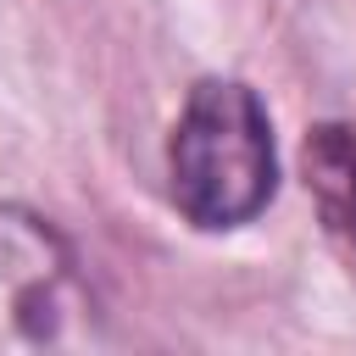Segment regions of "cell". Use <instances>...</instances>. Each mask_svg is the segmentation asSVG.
Here are the masks:
<instances>
[{"instance_id": "obj_1", "label": "cell", "mask_w": 356, "mask_h": 356, "mask_svg": "<svg viewBox=\"0 0 356 356\" xmlns=\"http://www.w3.org/2000/svg\"><path fill=\"white\" fill-rule=\"evenodd\" d=\"M167 172H172V200L195 228L250 222L278 184L273 122L261 100L234 78L195 83L167 145Z\"/></svg>"}, {"instance_id": "obj_2", "label": "cell", "mask_w": 356, "mask_h": 356, "mask_svg": "<svg viewBox=\"0 0 356 356\" xmlns=\"http://www.w3.org/2000/svg\"><path fill=\"white\" fill-rule=\"evenodd\" d=\"M89 312L67 239L28 206L0 200V356L72 345Z\"/></svg>"}, {"instance_id": "obj_3", "label": "cell", "mask_w": 356, "mask_h": 356, "mask_svg": "<svg viewBox=\"0 0 356 356\" xmlns=\"http://www.w3.org/2000/svg\"><path fill=\"white\" fill-rule=\"evenodd\" d=\"M300 167H306V189L323 206V222L356 250V128H339V122L312 128Z\"/></svg>"}]
</instances>
